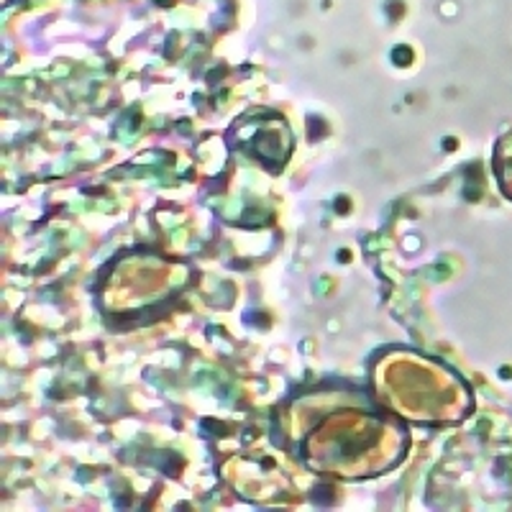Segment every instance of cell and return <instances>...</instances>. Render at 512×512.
Listing matches in <instances>:
<instances>
[{
  "label": "cell",
  "mask_w": 512,
  "mask_h": 512,
  "mask_svg": "<svg viewBox=\"0 0 512 512\" xmlns=\"http://www.w3.org/2000/svg\"><path fill=\"white\" fill-rule=\"evenodd\" d=\"M495 169H497V180H500L502 190H505L507 198L512 200V131L500 141V146H497Z\"/></svg>",
  "instance_id": "1"
}]
</instances>
